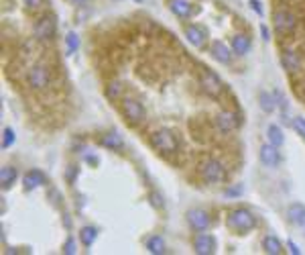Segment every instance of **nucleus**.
Returning <instances> with one entry per match:
<instances>
[{
  "instance_id": "1",
  "label": "nucleus",
  "mask_w": 305,
  "mask_h": 255,
  "mask_svg": "<svg viewBox=\"0 0 305 255\" xmlns=\"http://www.w3.org/2000/svg\"><path fill=\"white\" fill-rule=\"evenodd\" d=\"M228 227H230L232 231L240 233V235L242 233H248V231H253L254 227H256V217L248 208L238 206V208L230 210V214H228Z\"/></svg>"
},
{
  "instance_id": "2",
  "label": "nucleus",
  "mask_w": 305,
  "mask_h": 255,
  "mask_svg": "<svg viewBox=\"0 0 305 255\" xmlns=\"http://www.w3.org/2000/svg\"><path fill=\"white\" fill-rule=\"evenodd\" d=\"M200 173H202V180L205 184L214 186V184H220L222 180L226 178V168H224V164H222L220 159L207 157V159H203L202 166H200Z\"/></svg>"
},
{
  "instance_id": "3",
  "label": "nucleus",
  "mask_w": 305,
  "mask_h": 255,
  "mask_svg": "<svg viewBox=\"0 0 305 255\" xmlns=\"http://www.w3.org/2000/svg\"><path fill=\"white\" fill-rule=\"evenodd\" d=\"M149 141H151V147H152V149H157L159 153H175L177 147H179L175 135H173L171 131H167V129H157V131H152Z\"/></svg>"
},
{
  "instance_id": "4",
  "label": "nucleus",
  "mask_w": 305,
  "mask_h": 255,
  "mask_svg": "<svg viewBox=\"0 0 305 255\" xmlns=\"http://www.w3.org/2000/svg\"><path fill=\"white\" fill-rule=\"evenodd\" d=\"M120 111H122V116L127 118L130 125H141L145 120V106L136 98H122Z\"/></svg>"
},
{
  "instance_id": "5",
  "label": "nucleus",
  "mask_w": 305,
  "mask_h": 255,
  "mask_svg": "<svg viewBox=\"0 0 305 255\" xmlns=\"http://www.w3.org/2000/svg\"><path fill=\"white\" fill-rule=\"evenodd\" d=\"M240 123H242V116L236 111H222L216 116V127L222 135H232L240 127Z\"/></svg>"
},
{
  "instance_id": "6",
  "label": "nucleus",
  "mask_w": 305,
  "mask_h": 255,
  "mask_svg": "<svg viewBox=\"0 0 305 255\" xmlns=\"http://www.w3.org/2000/svg\"><path fill=\"white\" fill-rule=\"evenodd\" d=\"M200 88L207 94L210 98H218L222 92H224V82L220 80L218 74L210 72V70H203L200 76Z\"/></svg>"
},
{
  "instance_id": "7",
  "label": "nucleus",
  "mask_w": 305,
  "mask_h": 255,
  "mask_svg": "<svg viewBox=\"0 0 305 255\" xmlns=\"http://www.w3.org/2000/svg\"><path fill=\"white\" fill-rule=\"evenodd\" d=\"M26 82L33 90H45L51 82V74L45 65H33L29 74H26Z\"/></svg>"
},
{
  "instance_id": "8",
  "label": "nucleus",
  "mask_w": 305,
  "mask_h": 255,
  "mask_svg": "<svg viewBox=\"0 0 305 255\" xmlns=\"http://www.w3.org/2000/svg\"><path fill=\"white\" fill-rule=\"evenodd\" d=\"M185 219H187V225L196 233H203L207 227H210V223H212L210 214H207L203 208H191V210H187Z\"/></svg>"
},
{
  "instance_id": "9",
  "label": "nucleus",
  "mask_w": 305,
  "mask_h": 255,
  "mask_svg": "<svg viewBox=\"0 0 305 255\" xmlns=\"http://www.w3.org/2000/svg\"><path fill=\"white\" fill-rule=\"evenodd\" d=\"M55 29H57V23H55V17L45 15V17H41V19L37 21V25H35L33 33H35V37H37V39H41V41H47V39H53Z\"/></svg>"
},
{
  "instance_id": "10",
  "label": "nucleus",
  "mask_w": 305,
  "mask_h": 255,
  "mask_svg": "<svg viewBox=\"0 0 305 255\" xmlns=\"http://www.w3.org/2000/svg\"><path fill=\"white\" fill-rule=\"evenodd\" d=\"M260 162L265 164L267 168H277L281 164V155H279V147L273 145V143H267L260 147Z\"/></svg>"
},
{
  "instance_id": "11",
  "label": "nucleus",
  "mask_w": 305,
  "mask_h": 255,
  "mask_svg": "<svg viewBox=\"0 0 305 255\" xmlns=\"http://www.w3.org/2000/svg\"><path fill=\"white\" fill-rule=\"evenodd\" d=\"M193 249L198 255H212L216 251V239L207 233H200L193 241Z\"/></svg>"
},
{
  "instance_id": "12",
  "label": "nucleus",
  "mask_w": 305,
  "mask_h": 255,
  "mask_svg": "<svg viewBox=\"0 0 305 255\" xmlns=\"http://www.w3.org/2000/svg\"><path fill=\"white\" fill-rule=\"evenodd\" d=\"M169 10L177 19H187L193 12V4L189 0H169Z\"/></svg>"
},
{
  "instance_id": "13",
  "label": "nucleus",
  "mask_w": 305,
  "mask_h": 255,
  "mask_svg": "<svg viewBox=\"0 0 305 255\" xmlns=\"http://www.w3.org/2000/svg\"><path fill=\"white\" fill-rule=\"evenodd\" d=\"M212 56L220 63H228L230 61V47L224 41H214L212 43Z\"/></svg>"
},
{
  "instance_id": "14",
  "label": "nucleus",
  "mask_w": 305,
  "mask_h": 255,
  "mask_svg": "<svg viewBox=\"0 0 305 255\" xmlns=\"http://www.w3.org/2000/svg\"><path fill=\"white\" fill-rule=\"evenodd\" d=\"M185 37H187V41L191 45H196V47H202L203 41H205V33H203V29H200L198 25L187 27V29H185Z\"/></svg>"
},
{
  "instance_id": "15",
  "label": "nucleus",
  "mask_w": 305,
  "mask_h": 255,
  "mask_svg": "<svg viewBox=\"0 0 305 255\" xmlns=\"http://www.w3.org/2000/svg\"><path fill=\"white\" fill-rule=\"evenodd\" d=\"M23 182H25V188H26V190H33V188L45 184V176H43V171L31 170V171L25 173V180H23Z\"/></svg>"
},
{
  "instance_id": "16",
  "label": "nucleus",
  "mask_w": 305,
  "mask_h": 255,
  "mask_svg": "<svg viewBox=\"0 0 305 255\" xmlns=\"http://www.w3.org/2000/svg\"><path fill=\"white\" fill-rule=\"evenodd\" d=\"M248 49H251V39L246 35H234L232 37V51L236 56H246Z\"/></svg>"
},
{
  "instance_id": "17",
  "label": "nucleus",
  "mask_w": 305,
  "mask_h": 255,
  "mask_svg": "<svg viewBox=\"0 0 305 255\" xmlns=\"http://www.w3.org/2000/svg\"><path fill=\"white\" fill-rule=\"evenodd\" d=\"M147 249H149V253H152V255H163L165 251H167V245H165V239H163V237L152 235V237L147 239Z\"/></svg>"
},
{
  "instance_id": "18",
  "label": "nucleus",
  "mask_w": 305,
  "mask_h": 255,
  "mask_svg": "<svg viewBox=\"0 0 305 255\" xmlns=\"http://www.w3.org/2000/svg\"><path fill=\"white\" fill-rule=\"evenodd\" d=\"M262 249H265L269 255H279L283 253V245H281V241L273 237V235H267L265 241H262Z\"/></svg>"
},
{
  "instance_id": "19",
  "label": "nucleus",
  "mask_w": 305,
  "mask_h": 255,
  "mask_svg": "<svg viewBox=\"0 0 305 255\" xmlns=\"http://www.w3.org/2000/svg\"><path fill=\"white\" fill-rule=\"evenodd\" d=\"M287 214H289V219L293 221L295 225L305 227V206L303 204H291L289 210H287Z\"/></svg>"
},
{
  "instance_id": "20",
  "label": "nucleus",
  "mask_w": 305,
  "mask_h": 255,
  "mask_svg": "<svg viewBox=\"0 0 305 255\" xmlns=\"http://www.w3.org/2000/svg\"><path fill=\"white\" fill-rule=\"evenodd\" d=\"M96 237H98V229H96V227H84L79 233V239H81V243H84V247H92Z\"/></svg>"
},
{
  "instance_id": "21",
  "label": "nucleus",
  "mask_w": 305,
  "mask_h": 255,
  "mask_svg": "<svg viewBox=\"0 0 305 255\" xmlns=\"http://www.w3.org/2000/svg\"><path fill=\"white\" fill-rule=\"evenodd\" d=\"M17 180V170L10 168V166H4L2 171H0V182H2L4 188H10Z\"/></svg>"
},
{
  "instance_id": "22",
  "label": "nucleus",
  "mask_w": 305,
  "mask_h": 255,
  "mask_svg": "<svg viewBox=\"0 0 305 255\" xmlns=\"http://www.w3.org/2000/svg\"><path fill=\"white\" fill-rule=\"evenodd\" d=\"M102 145H106V147H110V149H122V139H120V135L118 133H108V135H104L102 137Z\"/></svg>"
},
{
  "instance_id": "23",
  "label": "nucleus",
  "mask_w": 305,
  "mask_h": 255,
  "mask_svg": "<svg viewBox=\"0 0 305 255\" xmlns=\"http://www.w3.org/2000/svg\"><path fill=\"white\" fill-rule=\"evenodd\" d=\"M77 47H79V37H77V33L69 31V33L65 35V51H67V56H72V53H76V51H77Z\"/></svg>"
},
{
  "instance_id": "24",
  "label": "nucleus",
  "mask_w": 305,
  "mask_h": 255,
  "mask_svg": "<svg viewBox=\"0 0 305 255\" xmlns=\"http://www.w3.org/2000/svg\"><path fill=\"white\" fill-rule=\"evenodd\" d=\"M269 141H271L273 145H277V147L283 145L285 137H283V131L279 129V125H271V127H269Z\"/></svg>"
},
{
  "instance_id": "25",
  "label": "nucleus",
  "mask_w": 305,
  "mask_h": 255,
  "mask_svg": "<svg viewBox=\"0 0 305 255\" xmlns=\"http://www.w3.org/2000/svg\"><path fill=\"white\" fill-rule=\"evenodd\" d=\"M106 96H108L110 100H118V98L122 96V86H120V82H110V84L106 86Z\"/></svg>"
},
{
  "instance_id": "26",
  "label": "nucleus",
  "mask_w": 305,
  "mask_h": 255,
  "mask_svg": "<svg viewBox=\"0 0 305 255\" xmlns=\"http://www.w3.org/2000/svg\"><path fill=\"white\" fill-rule=\"evenodd\" d=\"M293 129H295L297 135H301V139H305V118H303V116H295Z\"/></svg>"
},
{
  "instance_id": "27",
  "label": "nucleus",
  "mask_w": 305,
  "mask_h": 255,
  "mask_svg": "<svg viewBox=\"0 0 305 255\" xmlns=\"http://www.w3.org/2000/svg\"><path fill=\"white\" fill-rule=\"evenodd\" d=\"M260 109L265 111V113H271L273 111V100H271V96H269L267 92L260 94Z\"/></svg>"
},
{
  "instance_id": "28",
  "label": "nucleus",
  "mask_w": 305,
  "mask_h": 255,
  "mask_svg": "<svg viewBox=\"0 0 305 255\" xmlns=\"http://www.w3.org/2000/svg\"><path fill=\"white\" fill-rule=\"evenodd\" d=\"M12 143H15V131H12L10 127H6V129H4V139H2V147H4V149H8V147H10Z\"/></svg>"
},
{
  "instance_id": "29",
  "label": "nucleus",
  "mask_w": 305,
  "mask_h": 255,
  "mask_svg": "<svg viewBox=\"0 0 305 255\" xmlns=\"http://www.w3.org/2000/svg\"><path fill=\"white\" fill-rule=\"evenodd\" d=\"M63 253H76V243H74V239H67V243H65V247H63Z\"/></svg>"
},
{
  "instance_id": "30",
  "label": "nucleus",
  "mask_w": 305,
  "mask_h": 255,
  "mask_svg": "<svg viewBox=\"0 0 305 255\" xmlns=\"http://www.w3.org/2000/svg\"><path fill=\"white\" fill-rule=\"evenodd\" d=\"M41 2H43V0H25V4H26V8H29V10L39 8V6H41Z\"/></svg>"
},
{
  "instance_id": "31",
  "label": "nucleus",
  "mask_w": 305,
  "mask_h": 255,
  "mask_svg": "<svg viewBox=\"0 0 305 255\" xmlns=\"http://www.w3.org/2000/svg\"><path fill=\"white\" fill-rule=\"evenodd\" d=\"M287 247H289V253H293V255H299V247L293 243V241H289L287 243Z\"/></svg>"
},
{
  "instance_id": "32",
  "label": "nucleus",
  "mask_w": 305,
  "mask_h": 255,
  "mask_svg": "<svg viewBox=\"0 0 305 255\" xmlns=\"http://www.w3.org/2000/svg\"><path fill=\"white\" fill-rule=\"evenodd\" d=\"M76 173H77V170L72 168V170H69V173H65V178H67L69 182H74V180H76Z\"/></svg>"
},
{
  "instance_id": "33",
  "label": "nucleus",
  "mask_w": 305,
  "mask_h": 255,
  "mask_svg": "<svg viewBox=\"0 0 305 255\" xmlns=\"http://www.w3.org/2000/svg\"><path fill=\"white\" fill-rule=\"evenodd\" d=\"M151 198H152V206L161 208V198H159V194H151Z\"/></svg>"
},
{
  "instance_id": "34",
  "label": "nucleus",
  "mask_w": 305,
  "mask_h": 255,
  "mask_svg": "<svg viewBox=\"0 0 305 255\" xmlns=\"http://www.w3.org/2000/svg\"><path fill=\"white\" fill-rule=\"evenodd\" d=\"M251 6L258 12V15H262V8H260V2H258V0H251Z\"/></svg>"
},
{
  "instance_id": "35",
  "label": "nucleus",
  "mask_w": 305,
  "mask_h": 255,
  "mask_svg": "<svg viewBox=\"0 0 305 255\" xmlns=\"http://www.w3.org/2000/svg\"><path fill=\"white\" fill-rule=\"evenodd\" d=\"M260 33H262V37H265V39H269V29L265 25H260Z\"/></svg>"
},
{
  "instance_id": "36",
  "label": "nucleus",
  "mask_w": 305,
  "mask_h": 255,
  "mask_svg": "<svg viewBox=\"0 0 305 255\" xmlns=\"http://www.w3.org/2000/svg\"><path fill=\"white\" fill-rule=\"evenodd\" d=\"M74 2H76V4H84V2H86V0H74Z\"/></svg>"
}]
</instances>
